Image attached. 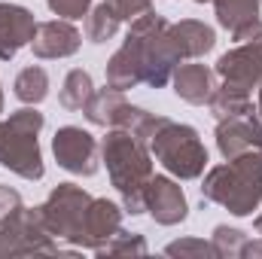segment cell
Here are the masks:
<instances>
[{"instance_id":"1","label":"cell","mask_w":262,"mask_h":259,"mask_svg":"<svg viewBox=\"0 0 262 259\" xmlns=\"http://www.w3.org/2000/svg\"><path fill=\"white\" fill-rule=\"evenodd\" d=\"M128 25L131 28L122 46L110 55V61L104 67L107 85H113L119 92H128L137 85L165 89L177 64H183V58L171 40V21L165 15H159L156 9H149Z\"/></svg>"},{"instance_id":"2","label":"cell","mask_w":262,"mask_h":259,"mask_svg":"<svg viewBox=\"0 0 262 259\" xmlns=\"http://www.w3.org/2000/svg\"><path fill=\"white\" fill-rule=\"evenodd\" d=\"M101 162L107 165L110 186L119 192V204L128 217L146 213L143 192L152 177V153L149 143L134 137L125 128H107L101 137Z\"/></svg>"},{"instance_id":"3","label":"cell","mask_w":262,"mask_h":259,"mask_svg":"<svg viewBox=\"0 0 262 259\" xmlns=\"http://www.w3.org/2000/svg\"><path fill=\"white\" fill-rule=\"evenodd\" d=\"M198 189L204 204H220L232 217H253L262 204V149L207 168Z\"/></svg>"},{"instance_id":"4","label":"cell","mask_w":262,"mask_h":259,"mask_svg":"<svg viewBox=\"0 0 262 259\" xmlns=\"http://www.w3.org/2000/svg\"><path fill=\"white\" fill-rule=\"evenodd\" d=\"M46 116L37 107H21L0 122V168L12 171L21 180H43L46 165L40 153V131Z\"/></svg>"},{"instance_id":"5","label":"cell","mask_w":262,"mask_h":259,"mask_svg":"<svg viewBox=\"0 0 262 259\" xmlns=\"http://www.w3.org/2000/svg\"><path fill=\"white\" fill-rule=\"evenodd\" d=\"M152 159L177 180H198L207 171V146L192 125L162 116L156 134L149 137Z\"/></svg>"},{"instance_id":"6","label":"cell","mask_w":262,"mask_h":259,"mask_svg":"<svg viewBox=\"0 0 262 259\" xmlns=\"http://www.w3.org/2000/svg\"><path fill=\"white\" fill-rule=\"evenodd\" d=\"M92 198L95 195H89L76 183H58L46 195L43 204H37V210H40V217L55 241L76 247V238H79V229H82V220H85Z\"/></svg>"},{"instance_id":"7","label":"cell","mask_w":262,"mask_h":259,"mask_svg":"<svg viewBox=\"0 0 262 259\" xmlns=\"http://www.w3.org/2000/svg\"><path fill=\"white\" fill-rule=\"evenodd\" d=\"M52 156L67 174L95 177L101 168V140L79 125H61L52 137Z\"/></svg>"},{"instance_id":"8","label":"cell","mask_w":262,"mask_h":259,"mask_svg":"<svg viewBox=\"0 0 262 259\" xmlns=\"http://www.w3.org/2000/svg\"><path fill=\"white\" fill-rule=\"evenodd\" d=\"M213 73H216L223 89H235V92L253 95L262 82V37L238 43L235 49L223 52L216 58V64H213Z\"/></svg>"},{"instance_id":"9","label":"cell","mask_w":262,"mask_h":259,"mask_svg":"<svg viewBox=\"0 0 262 259\" xmlns=\"http://www.w3.org/2000/svg\"><path fill=\"white\" fill-rule=\"evenodd\" d=\"M143 204H146V213L159 226H180L189 217L186 192H183L180 180L171 174H152L149 177L146 192H143Z\"/></svg>"},{"instance_id":"10","label":"cell","mask_w":262,"mask_h":259,"mask_svg":"<svg viewBox=\"0 0 262 259\" xmlns=\"http://www.w3.org/2000/svg\"><path fill=\"white\" fill-rule=\"evenodd\" d=\"M213 140L223 159H235L244 153L262 149V119L259 113H247V116H229V119H216Z\"/></svg>"},{"instance_id":"11","label":"cell","mask_w":262,"mask_h":259,"mask_svg":"<svg viewBox=\"0 0 262 259\" xmlns=\"http://www.w3.org/2000/svg\"><path fill=\"white\" fill-rule=\"evenodd\" d=\"M122 204L110 201V198H92L89 210H85V220H82V229H79V238H76V247L79 250H101L119 229H122Z\"/></svg>"},{"instance_id":"12","label":"cell","mask_w":262,"mask_h":259,"mask_svg":"<svg viewBox=\"0 0 262 259\" xmlns=\"http://www.w3.org/2000/svg\"><path fill=\"white\" fill-rule=\"evenodd\" d=\"M82 46V34L73 28V21L67 18H49V21H37L34 40H31V52L43 61H58L76 55Z\"/></svg>"},{"instance_id":"13","label":"cell","mask_w":262,"mask_h":259,"mask_svg":"<svg viewBox=\"0 0 262 259\" xmlns=\"http://www.w3.org/2000/svg\"><path fill=\"white\" fill-rule=\"evenodd\" d=\"M216 21L223 31H229V37L235 43H247V40H259L262 37V3L259 0H210Z\"/></svg>"},{"instance_id":"14","label":"cell","mask_w":262,"mask_h":259,"mask_svg":"<svg viewBox=\"0 0 262 259\" xmlns=\"http://www.w3.org/2000/svg\"><path fill=\"white\" fill-rule=\"evenodd\" d=\"M37 18L21 3H0V61H12L25 46H31Z\"/></svg>"},{"instance_id":"15","label":"cell","mask_w":262,"mask_h":259,"mask_svg":"<svg viewBox=\"0 0 262 259\" xmlns=\"http://www.w3.org/2000/svg\"><path fill=\"white\" fill-rule=\"evenodd\" d=\"M134 110L137 107L125 98V92H119L113 85H104V89H95V95L85 101L82 116L98 128H128Z\"/></svg>"},{"instance_id":"16","label":"cell","mask_w":262,"mask_h":259,"mask_svg":"<svg viewBox=\"0 0 262 259\" xmlns=\"http://www.w3.org/2000/svg\"><path fill=\"white\" fill-rule=\"evenodd\" d=\"M171 85H174V95L192 107H204L216 89V73L207 64H198V61H183L177 64L174 76H171Z\"/></svg>"},{"instance_id":"17","label":"cell","mask_w":262,"mask_h":259,"mask_svg":"<svg viewBox=\"0 0 262 259\" xmlns=\"http://www.w3.org/2000/svg\"><path fill=\"white\" fill-rule=\"evenodd\" d=\"M171 40L183 61H198L216 46V31L198 18H180L171 25Z\"/></svg>"},{"instance_id":"18","label":"cell","mask_w":262,"mask_h":259,"mask_svg":"<svg viewBox=\"0 0 262 259\" xmlns=\"http://www.w3.org/2000/svg\"><path fill=\"white\" fill-rule=\"evenodd\" d=\"M12 95L21 104H28V107L43 104L49 98V73H46V67H40V64L21 67L15 73V79H12Z\"/></svg>"},{"instance_id":"19","label":"cell","mask_w":262,"mask_h":259,"mask_svg":"<svg viewBox=\"0 0 262 259\" xmlns=\"http://www.w3.org/2000/svg\"><path fill=\"white\" fill-rule=\"evenodd\" d=\"M95 95V79H92V73L89 70H82V67H73V70H67L64 82H61V89H58V104L70 110V113H76V110H82L85 107V101Z\"/></svg>"},{"instance_id":"20","label":"cell","mask_w":262,"mask_h":259,"mask_svg":"<svg viewBox=\"0 0 262 259\" xmlns=\"http://www.w3.org/2000/svg\"><path fill=\"white\" fill-rule=\"evenodd\" d=\"M207 107H210V116H213V119L247 116V113H253V110H256L253 95H247V92H235V89H223V85H216V89H213V95H210Z\"/></svg>"},{"instance_id":"21","label":"cell","mask_w":262,"mask_h":259,"mask_svg":"<svg viewBox=\"0 0 262 259\" xmlns=\"http://www.w3.org/2000/svg\"><path fill=\"white\" fill-rule=\"evenodd\" d=\"M119 28H122V18L110 9V3H107V0H104V3H98V6H92V9H89V15H85V40H89V43H95V46H101V43L113 40V37L119 34Z\"/></svg>"},{"instance_id":"22","label":"cell","mask_w":262,"mask_h":259,"mask_svg":"<svg viewBox=\"0 0 262 259\" xmlns=\"http://www.w3.org/2000/svg\"><path fill=\"white\" fill-rule=\"evenodd\" d=\"M149 253V244L140 232H125L119 229L101 250H95V256H146Z\"/></svg>"},{"instance_id":"23","label":"cell","mask_w":262,"mask_h":259,"mask_svg":"<svg viewBox=\"0 0 262 259\" xmlns=\"http://www.w3.org/2000/svg\"><path fill=\"white\" fill-rule=\"evenodd\" d=\"M247 238L250 235L244 229H235V226H226V223L213 226V232H210V241H213L220 259H241V250H244Z\"/></svg>"},{"instance_id":"24","label":"cell","mask_w":262,"mask_h":259,"mask_svg":"<svg viewBox=\"0 0 262 259\" xmlns=\"http://www.w3.org/2000/svg\"><path fill=\"white\" fill-rule=\"evenodd\" d=\"M165 253L168 256H180V259H220L213 241H204V238H180V241H171V244H165Z\"/></svg>"},{"instance_id":"25","label":"cell","mask_w":262,"mask_h":259,"mask_svg":"<svg viewBox=\"0 0 262 259\" xmlns=\"http://www.w3.org/2000/svg\"><path fill=\"white\" fill-rule=\"evenodd\" d=\"M46 6L52 9V15L67 18V21H76V18L89 15V9H92V0H46Z\"/></svg>"},{"instance_id":"26","label":"cell","mask_w":262,"mask_h":259,"mask_svg":"<svg viewBox=\"0 0 262 259\" xmlns=\"http://www.w3.org/2000/svg\"><path fill=\"white\" fill-rule=\"evenodd\" d=\"M107 3H110V9H113L122 21H134L137 15L149 12L156 0H107Z\"/></svg>"},{"instance_id":"27","label":"cell","mask_w":262,"mask_h":259,"mask_svg":"<svg viewBox=\"0 0 262 259\" xmlns=\"http://www.w3.org/2000/svg\"><path fill=\"white\" fill-rule=\"evenodd\" d=\"M253 256H262V235L247 238V244H244V250H241V259H253Z\"/></svg>"},{"instance_id":"28","label":"cell","mask_w":262,"mask_h":259,"mask_svg":"<svg viewBox=\"0 0 262 259\" xmlns=\"http://www.w3.org/2000/svg\"><path fill=\"white\" fill-rule=\"evenodd\" d=\"M256 113H259V119H262V82H259V89H256Z\"/></svg>"},{"instance_id":"29","label":"cell","mask_w":262,"mask_h":259,"mask_svg":"<svg viewBox=\"0 0 262 259\" xmlns=\"http://www.w3.org/2000/svg\"><path fill=\"white\" fill-rule=\"evenodd\" d=\"M253 226H256V235H262V213H256V223Z\"/></svg>"},{"instance_id":"30","label":"cell","mask_w":262,"mask_h":259,"mask_svg":"<svg viewBox=\"0 0 262 259\" xmlns=\"http://www.w3.org/2000/svg\"><path fill=\"white\" fill-rule=\"evenodd\" d=\"M3 104H6V98H3V85H0V113H3Z\"/></svg>"},{"instance_id":"31","label":"cell","mask_w":262,"mask_h":259,"mask_svg":"<svg viewBox=\"0 0 262 259\" xmlns=\"http://www.w3.org/2000/svg\"><path fill=\"white\" fill-rule=\"evenodd\" d=\"M195 3H210V0H195Z\"/></svg>"},{"instance_id":"32","label":"cell","mask_w":262,"mask_h":259,"mask_svg":"<svg viewBox=\"0 0 262 259\" xmlns=\"http://www.w3.org/2000/svg\"><path fill=\"white\" fill-rule=\"evenodd\" d=\"M0 122H3V119H0Z\"/></svg>"},{"instance_id":"33","label":"cell","mask_w":262,"mask_h":259,"mask_svg":"<svg viewBox=\"0 0 262 259\" xmlns=\"http://www.w3.org/2000/svg\"><path fill=\"white\" fill-rule=\"evenodd\" d=\"M259 3H262V0H259Z\"/></svg>"}]
</instances>
